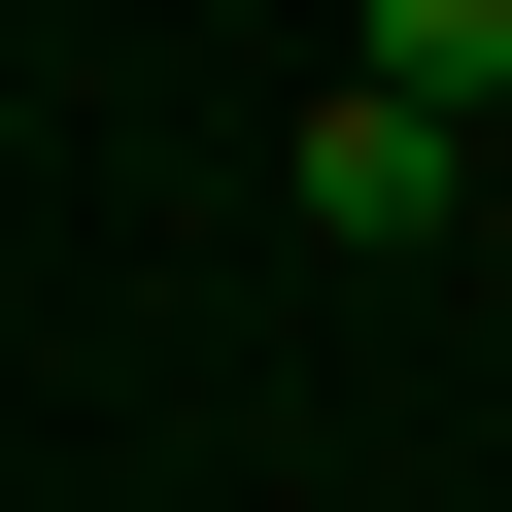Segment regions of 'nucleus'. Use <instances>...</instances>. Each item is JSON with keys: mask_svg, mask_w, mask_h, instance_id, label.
Listing matches in <instances>:
<instances>
[{"mask_svg": "<svg viewBox=\"0 0 512 512\" xmlns=\"http://www.w3.org/2000/svg\"><path fill=\"white\" fill-rule=\"evenodd\" d=\"M376 103H444V137H478V103H512V0H376Z\"/></svg>", "mask_w": 512, "mask_h": 512, "instance_id": "2", "label": "nucleus"}, {"mask_svg": "<svg viewBox=\"0 0 512 512\" xmlns=\"http://www.w3.org/2000/svg\"><path fill=\"white\" fill-rule=\"evenodd\" d=\"M308 239H444V103L342 69V103H308Z\"/></svg>", "mask_w": 512, "mask_h": 512, "instance_id": "1", "label": "nucleus"}]
</instances>
